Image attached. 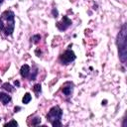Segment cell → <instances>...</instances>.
<instances>
[{
  "label": "cell",
  "mask_w": 127,
  "mask_h": 127,
  "mask_svg": "<svg viewBox=\"0 0 127 127\" xmlns=\"http://www.w3.org/2000/svg\"><path fill=\"white\" fill-rule=\"evenodd\" d=\"M30 66L28 64H23L20 68V74L22 77H28L29 73H30Z\"/></svg>",
  "instance_id": "52a82bcc"
},
{
  "label": "cell",
  "mask_w": 127,
  "mask_h": 127,
  "mask_svg": "<svg viewBox=\"0 0 127 127\" xmlns=\"http://www.w3.org/2000/svg\"><path fill=\"white\" fill-rule=\"evenodd\" d=\"M75 60V55L72 51L70 50H66L65 52H64L61 57H60V62L63 64H67L69 63H71L72 61Z\"/></svg>",
  "instance_id": "277c9868"
},
{
  "label": "cell",
  "mask_w": 127,
  "mask_h": 127,
  "mask_svg": "<svg viewBox=\"0 0 127 127\" xmlns=\"http://www.w3.org/2000/svg\"><path fill=\"white\" fill-rule=\"evenodd\" d=\"M33 89H34V91H35L37 94H39V93L41 92V84H40V83H38V84H35Z\"/></svg>",
  "instance_id": "7c38bea8"
},
{
  "label": "cell",
  "mask_w": 127,
  "mask_h": 127,
  "mask_svg": "<svg viewBox=\"0 0 127 127\" xmlns=\"http://www.w3.org/2000/svg\"><path fill=\"white\" fill-rule=\"evenodd\" d=\"M73 84L71 83V82H69V81H67V82H65L64 85H63V93L66 96V97H69L70 95H71V93H72V90H73Z\"/></svg>",
  "instance_id": "8992f818"
},
{
  "label": "cell",
  "mask_w": 127,
  "mask_h": 127,
  "mask_svg": "<svg viewBox=\"0 0 127 127\" xmlns=\"http://www.w3.org/2000/svg\"><path fill=\"white\" fill-rule=\"evenodd\" d=\"M40 40H41V36H40V35H35V36H33V37L31 38V41H32L33 43H35V44H37Z\"/></svg>",
  "instance_id": "8fae6325"
},
{
  "label": "cell",
  "mask_w": 127,
  "mask_h": 127,
  "mask_svg": "<svg viewBox=\"0 0 127 127\" xmlns=\"http://www.w3.org/2000/svg\"><path fill=\"white\" fill-rule=\"evenodd\" d=\"M70 25H71V20H69L67 16H64L63 19H62V21H61V22H58V23L56 24L57 28H58L60 31H65Z\"/></svg>",
  "instance_id": "5b68a950"
},
{
  "label": "cell",
  "mask_w": 127,
  "mask_h": 127,
  "mask_svg": "<svg viewBox=\"0 0 127 127\" xmlns=\"http://www.w3.org/2000/svg\"><path fill=\"white\" fill-rule=\"evenodd\" d=\"M126 34H127V29H126V24H123L120 32L117 35V47H118V54L120 61L122 62L123 64H126V59H127V45H126Z\"/></svg>",
  "instance_id": "7a4b0ae2"
},
{
  "label": "cell",
  "mask_w": 127,
  "mask_h": 127,
  "mask_svg": "<svg viewBox=\"0 0 127 127\" xmlns=\"http://www.w3.org/2000/svg\"><path fill=\"white\" fill-rule=\"evenodd\" d=\"M53 14H54V17H58V11L56 9L53 10Z\"/></svg>",
  "instance_id": "9a60e30c"
},
{
  "label": "cell",
  "mask_w": 127,
  "mask_h": 127,
  "mask_svg": "<svg viewBox=\"0 0 127 127\" xmlns=\"http://www.w3.org/2000/svg\"><path fill=\"white\" fill-rule=\"evenodd\" d=\"M62 115H63V111L60 108V106H53L47 114V119L51 122V124L54 127L62 126V122H61Z\"/></svg>",
  "instance_id": "3957f363"
},
{
  "label": "cell",
  "mask_w": 127,
  "mask_h": 127,
  "mask_svg": "<svg viewBox=\"0 0 127 127\" xmlns=\"http://www.w3.org/2000/svg\"><path fill=\"white\" fill-rule=\"evenodd\" d=\"M2 87H3L5 90H7L8 92H11V91H13V90H14V88L12 87V85H11L10 83H8V82H5V83H3Z\"/></svg>",
  "instance_id": "30bf717a"
},
{
  "label": "cell",
  "mask_w": 127,
  "mask_h": 127,
  "mask_svg": "<svg viewBox=\"0 0 127 127\" xmlns=\"http://www.w3.org/2000/svg\"><path fill=\"white\" fill-rule=\"evenodd\" d=\"M15 112H18V110H20V107H15Z\"/></svg>",
  "instance_id": "2e32d148"
},
{
  "label": "cell",
  "mask_w": 127,
  "mask_h": 127,
  "mask_svg": "<svg viewBox=\"0 0 127 127\" xmlns=\"http://www.w3.org/2000/svg\"><path fill=\"white\" fill-rule=\"evenodd\" d=\"M0 101H1L4 105H7V104L11 101V96L8 95V93L0 92Z\"/></svg>",
  "instance_id": "ba28073f"
},
{
  "label": "cell",
  "mask_w": 127,
  "mask_h": 127,
  "mask_svg": "<svg viewBox=\"0 0 127 127\" xmlns=\"http://www.w3.org/2000/svg\"><path fill=\"white\" fill-rule=\"evenodd\" d=\"M2 2H3V0H0V4H1V3H2Z\"/></svg>",
  "instance_id": "ac0fdd59"
},
{
  "label": "cell",
  "mask_w": 127,
  "mask_h": 127,
  "mask_svg": "<svg viewBox=\"0 0 127 127\" xmlns=\"http://www.w3.org/2000/svg\"><path fill=\"white\" fill-rule=\"evenodd\" d=\"M19 84H20V83H19V81H18V80H17V81H15V85L19 86Z\"/></svg>",
  "instance_id": "e0dca14e"
},
{
  "label": "cell",
  "mask_w": 127,
  "mask_h": 127,
  "mask_svg": "<svg viewBox=\"0 0 127 127\" xmlns=\"http://www.w3.org/2000/svg\"><path fill=\"white\" fill-rule=\"evenodd\" d=\"M15 28V15L12 11L6 10L0 15V31L6 35L11 36Z\"/></svg>",
  "instance_id": "6da1fadb"
},
{
  "label": "cell",
  "mask_w": 127,
  "mask_h": 127,
  "mask_svg": "<svg viewBox=\"0 0 127 127\" xmlns=\"http://www.w3.org/2000/svg\"><path fill=\"white\" fill-rule=\"evenodd\" d=\"M31 99H32L31 94H30L29 92H27V93L24 95V97H23L22 101H23V103H24V104H27V103H29V102H30V100H31Z\"/></svg>",
  "instance_id": "9c48e42d"
},
{
  "label": "cell",
  "mask_w": 127,
  "mask_h": 127,
  "mask_svg": "<svg viewBox=\"0 0 127 127\" xmlns=\"http://www.w3.org/2000/svg\"><path fill=\"white\" fill-rule=\"evenodd\" d=\"M40 123H41V118L40 117H35L33 119V121H32V125H34V126H36V125H38Z\"/></svg>",
  "instance_id": "4fadbf2b"
},
{
  "label": "cell",
  "mask_w": 127,
  "mask_h": 127,
  "mask_svg": "<svg viewBox=\"0 0 127 127\" xmlns=\"http://www.w3.org/2000/svg\"><path fill=\"white\" fill-rule=\"evenodd\" d=\"M8 125H15V126H17L18 123H17L15 120H12V121H10V122H8V123L5 124V126H8Z\"/></svg>",
  "instance_id": "5bb4252c"
}]
</instances>
